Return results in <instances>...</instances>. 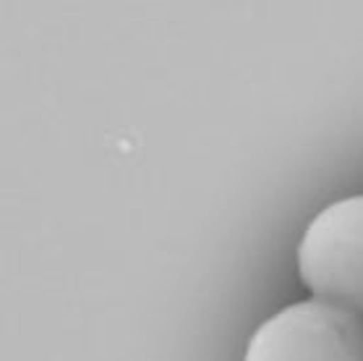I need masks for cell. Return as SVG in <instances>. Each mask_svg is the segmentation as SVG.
Returning <instances> with one entry per match:
<instances>
[{
    "instance_id": "6da1fadb",
    "label": "cell",
    "mask_w": 363,
    "mask_h": 361,
    "mask_svg": "<svg viewBox=\"0 0 363 361\" xmlns=\"http://www.w3.org/2000/svg\"><path fill=\"white\" fill-rule=\"evenodd\" d=\"M298 275L314 298L363 314V194L324 207L308 222Z\"/></svg>"
},
{
    "instance_id": "7a4b0ae2",
    "label": "cell",
    "mask_w": 363,
    "mask_h": 361,
    "mask_svg": "<svg viewBox=\"0 0 363 361\" xmlns=\"http://www.w3.org/2000/svg\"><path fill=\"white\" fill-rule=\"evenodd\" d=\"M243 361H363V314L308 298L262 322Z\"/></svg>"
}]
</instances>
